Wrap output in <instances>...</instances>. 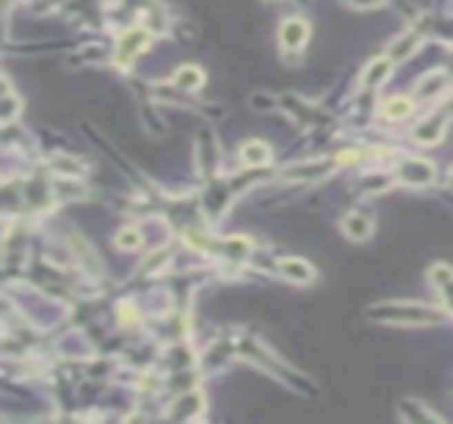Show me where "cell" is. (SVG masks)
<instances>
[{
	"mask_svg": "<svg viewBox=\"0 0 453 424\" xmlns=\"http://www.w3.org/2000/svg\"><path fill=\"white\" fill-rule=\"evenodd\" d=\"M17 114V99L11 96V90L6 88V109H3V122H11V117Z\"/></svg>",
	"mask_w": 453,
	"mask_h": 424,
	"instance_id": "13",
	"label": "cell"
},
{
	"mask_svg": "<svg viewBox=\"0 0 453 424\" xmlns=\"http://www.w3.org/2000/svg\"><path fill=\"white\" fill-rule=\"evenodd\" d=\"M146 48V32H130L122 37V43H119V61H125V59H133L138 51H143Z\"/></svg>",
	"mask_w": 453,
	"mask_h": 424,
	"instance_id": "10",
	"label": "cell"
},
{
	"mask_svg": "<svg viewBox=\"0 0 453 424\" xmlns=\"http://www.w3.org/2000/svg\"><path fill=\"white\" fill-rule=\"evenodd\" d=\"M308 34H310V27H308L302 19H289V21L281 24V30H279V40H281V46H284V48L297 51V48L305 46Z\"/></svg>",
	"mask_w": 453,
	"mask_h": 424,
	"instance_id": "3",
	"label": "cell"
},
{
	"mask_svg": "<svg viewBox=\"0 0 453 424\" xmlns=\"http://www.w3.org/2000/svg\"><path fill=\"white\" fill-rule=\"evenodd\" d=\"M435 178V168L430 165V162H424V159H411V162H405L401 170V181L403 183H416V186H424V183H430Z\"/></svg>",
	"mask_w": 453,
	"mask_h": 424,
	"instance_id": "5",
	"label": "cell"
},
{
	"mask_svg": "<svg viewBox=\"0 0 453 424\" xmlns=\"http://www.w3.org/2000/svg\"><path fill=\"white\" fill-rule=\"evenodd\" d=\"M411 109H414V103L408 101V99L395 96V99H390V101L382 106V114H385L387 119H403L411 114Z\"/></svg>",
	"mask_w": 453,
	"mask_h": 424,
	"instance_id": "11",
	"label": "cell"
},
{
	"mask_svg": "<svg viewBox=\"0 0 453 424\" xmlns=\"http://www.w3.org/2000/svg\"><path fill=\"white\" fill-rule=\"evenodd\" d=\"M390 72H392V61L390 59H376V61H371L369 69L363 72V85L366 88H376V85H382L390 77Z\"/></svg>",
	"mask_w": 453,
	"mask_h": 424,
	"instance_id": "7",
	"label": "cell"
},
{
	"mask_svg": "<svg viewBox=\"0 0 453 424\" xmlns=\"http://www.w3.org/2000/svg\"><path fill=\"white\" fill-rule=\"evenodd\" d=\"M279 271L284 276L286 281H292V284H310L313 281V265L308 263V260H297V257H289V260H281L279 263Z\"/></svg>",
	"mask_w": 453,
	"mask_h": 424,
	"instance_id": "4",
	"label": "cell"
},
{
	"mask_svg": "<svg viewBox=\"0 0 453 424\" xmlns=\"http://www.w3.org/2000/svg\"><path fill=\"white\" fill-rule=\"evenodd\" d=\"M342 231H345V236L352 239V241H363V239H369L371 231H374V218H371L369 212H361V210L348 212V215L342 218Z\"/></svg>",
	"mask_w": 453,
	"mask_h": 424,
	"instance_id": "2",
	"label": "cell"
},
{
	"mask_svg": "<svg viewBox=\"0 0 453 424\" xmlns=\"http://www.w3.org/2000/svg\"><path fill=\"white\" fill-rule=\"evenodd\" d=\"M69 244H72V250H74V254H77V260H80V265H83L85 271L90 273V276H99L101 260L96 257V252L90 250V244H88L83 236H77V234L69 239Z\"/></svg>",
	"mask_w": 453,
	"mask_h": 424,
	"instance_id": "6",
	"label": "cell"
},
{
	"mask_svg": "<svg viewBox=\"0 0 453 424\" xmlns=\"http://www.w3.org/2000/svg\"><path fill=\"white\" fill-rule=\"evenodd\" d=\"M241 157L247 165H268L270 162V149L263 141H247L241 146Z\"/></svg>",
	"mask_w": 453,
	"mask_h": 424,
	"instance_id": "8",
	"label": "cell"
},
{
	"mask_svg": "<svg viewBox=\"0 0 453 424\" xmlns=\"http://www.w3.org/2000/svg\"><path fill=\"white\" fill-rule=\"evenodd\" d=\"M352 6H363V8H369V6H376V3H382V0H350Z\"/></svg>",
	"mask_w": 453,
	"mask_h": 424,
	"instance_id": "14",
	"label": "cell"
},
{
	"mask_svg": "<svg viewBox=\"0 0 453 424\" xmlns=\"http://www.w3.org/2000/svg\"><path fill=\"white\" fill-rule=\"evenodd\" d=\"M175 85L183 90H199L204 85V72L199 67H181L175 72Z\"/></svg>",
	"mask_w": 453,
	"mask_h": 424,
	"instance_id": "9",
	"label": "cell"
},
{
	"mask_svg": "<svg viewBox=\"0 0 453 424\" xmlns=\"http://www.w3.org/2000/svg\"><path fill=\"white\" fill-rule=\"evenodd\" d=\"M369 316H382L379 321H395V323H437L443 321V313L432 310V307L411 305V303H387V305H376L369 310Z\"/></svg>",
	"mask_w": 453,
	"mask_h": 424,
	"instance_id": "1",
	"label": "cell"
},
{
	"mask_svg": "<svg viewBox=\"0 0 453 424\" xmlns=\"http://www.w3.org/2000/svg\"><path fill=\"white\" fill-rule=\"evenodd\" d=\"M117 247L119 250H138L141 247V234L135 228H125L117 234Z\"/></svg>",
	"mask_w": 453,
	"mask_h": 424,
	"instance_id": "12",
	"label": "cell"
}]
</instances>
